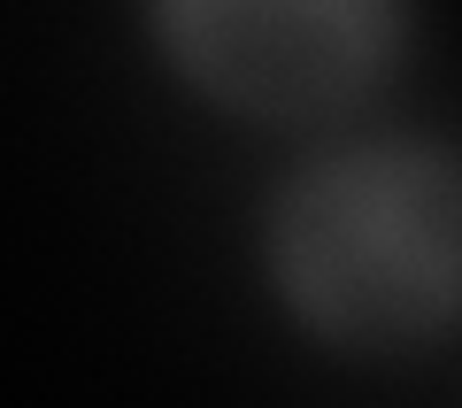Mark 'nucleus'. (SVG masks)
Returning a JSON list of instances; mask_svg holds the SVG:
<instances>
[{"label": "nucleus", "mask_w": 462, "mask_h": 408, "mask_svg": "<svg viewBox=\"0 0 462 408\" xmlns=\"http://www.w3.org/2000/svg\"><path fill=\"white\" fill-rule=\"evenodd\" d=\"M193 70L254 108L346 100L393 47V0H170Z\"/></svg>", "instance_id": "f03ea898"}, {"label": "nucleus", "mask_w": 462, "mask_h": 408, "mask_svg": "<svg viewBox=\"0 0 462 408\" xmlns=\"http://www.w3.org/2000/svg\"><path fill=\"white\" fill-rule=\"evenodd\" d=\"M300 301L346 339H409L455 293V185L431 154H363L300 193L285 224Z\"/></svg>", "instance_id": "f257e3e1"}]
</instances>
